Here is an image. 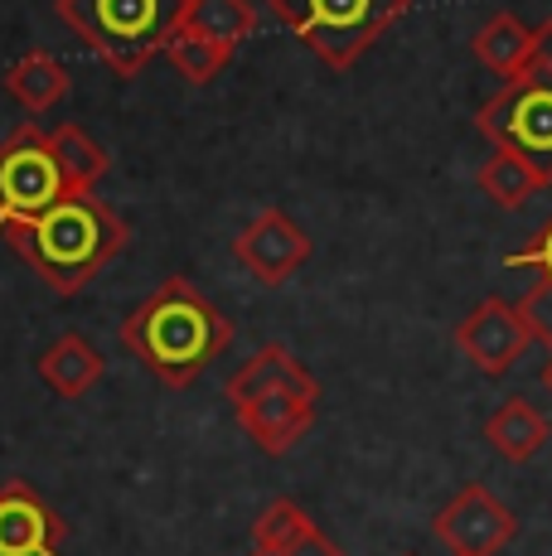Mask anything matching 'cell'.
<instances>
[{
	"instance_id": "2",
	"label": "cell",
	"mask_w": 552,
	"mask_h": 556,
	"mask_svg": "<svg viewBox=\"0 0 552 556\" xmlns=\"http://www.w3.org/2000/svg\"><path fill=\"white\" fill-rule=\"evenodd\" d=\"M126 238H131L126 218L112 203H102L92 189L63 194L39 218L5 228V242L15 248V256L54 295H78L112 256H122Z\"/></svg>"
},
{
	"instance_id": "5",
	"label": "cell",
	"mask_w": 552,
	"mask_h": 556,
	"mask_svg": "<svg viewBox=\"0 0 552 556\" xmlns=\"http://www.w3.org/2000/svg\"><path fill=\"white\" fill-rule=\"evenodd\" d=\"M412 10V0H267V15L291 29L325 68L344 73Z\"/></svg>"
},
{
	"instance_id": "21",
	"label": "cell",
	"mask_w": 552,
	"mask_h": 556,
	"mask_svg": "<svg viewBox=\"0 0 552 556\" xmlns=\"http://www.w3.org/2000/svg\"><path fill=\"white\" fill-rule=\"evenodd\" d=\"M518 315H524V325H528V334L538 339V344H548L552 349V281H538L534 291L518 301Z\"/></svg>"
},
{
	"instance_id": "19",
	"label": "cell",
	"mask_w": 552,
	"mask_h": 556,
	"mask_svg": "<svg viewBox=\"0 0 552 556\" xmlns=\"http://www.w3.org/2000/svg\"><path fill=\"white\" fill-rule=\"evenodd\" d=\"M165 59L185 83H214L218 73L228 68L233 49H223V45H214V39L195 35V29H175L170 45H165Z\"/></svg>"
},
{
	"instance_id": "12",
	"label": "cell",
	"mask_w": 552,
	"mask_h": 556,
	"mask_svg": "<svg viewBox=\"0 0 552 556\" xmlns=\"http://www.w3.org/2000/svg\"><path fill=\"white\" fill-rule=\"evenodd\" d=\"M35 372L59 392L63 402H78V397H88V392L102 382V372H108V358H102L98 349H92V339H88V334L68 329V334H59L54 344H49L45 354H39Z\"/></svg>"
},
{
	"instance_id": "25",
	"label": "cell",
	"mask_w": 552,
	"mask_h": 556,
	"mask_svg": "<svg viewBox=\"0 0 552 556\" xmlns=\"http://www.w3.org/2000/svg\"><path fill=\"white\" fill-rule=\"evenodd\" d=\"M543 388L552 392V358H548V368H543Z\"/></svg>"
},
{
	"instance_id": "22",
	"label": "cell",
	"mask_w": 552,
	"mask_h": 556,
	"mask_svg": "<svg viewBox=\"0 0 552 556\" xmlns=\"http://www.w3.org/2000/svg\"><path fill=\"white\" fill-rule=\"evenodd\" d=\"M504 266H514V271H518V266H528V271H538L543 281H552V223H548L543 232H538L534 242H528V248L509 252V256H504Z\"/></svg>"
},
{
	"instance_id": "11",
	"label": "cell",
	"mask_w": 552,
	"mask_h": 556,
	"mask_svg": "<svg viewBox=\"0 0 552 556\" xmlns=\"http://www.w3.org/2000/svg\"><path fill=\"white\" fill-rule=\"evenodd\" d=\"M63 532L68 522L25 479L0 484V556H63Z\"/></svg>"
},
{
	"instance_id": "7",
	"label": "cell",
	"mask_w": 552,
	"mask_h": 556,
	"mask_svg": "<svg viewBox=\"0 0 552 556\" xmlns=\"http://www.w3.org/2000/svg\"><path fill=\"white\" fill-rule=\"evenodd\" d=\"M480 136L494 151L518 155L552 185V83L514 78L475 112Z\"/></svg>"
},
{
	"instance_id": "10",
	"label": "cell",
	"mask_w": 552,
	"mask_h": 556,
	"mask_svg": "<svg viewBox=\"0 0 552 556\" xmlns=\"http://www.w3.org/2000/svg\"><path fill=\"white\" fill-rule=\"evenodd\" d=\"M233 256L258 276L262 286H286L305 262H311V238L305 228L281 208H262L248 228L233 238Z\"/></svg>"
},
{
	"instance_id": "8",
	"label": "cell",
	"mask_w": 552,
	"mask_h": 556,
	"mask_svg": "<svg viewBox=\"0 0 552 556\" xmlns=\"http://www.w3.org/2000/svg\"><path fill=\"white\" fill-rule=\"evenodd\" d=\"M431 532L451 556H499L514 542L518 518L494 498V489L465 484L461 494L431 518Z\"/></svg>"
},
{
	"instance_id": "1",
	"label": "cell",
	"mask_w": 552,
	"mask_h": 556,
	"mask_svg": "<svg viewBox=\"0 0 552 556\" xmlns=\"http://www.w3.org/2000/svg\"><path fill=\"white\" fill-rule=\"evenodd\" d=\"M126 354L165 388H195L214 363L228 354L233 325L228 315L199 291L189 276H165L131 315L122 319Z\"/></svg>"
},
{
	"instance_id": "23",
	"label": "cell",
	"mask_w": 552,
	"mask_h": 556,
	"mask_svg": "<svg viewBox=\"0 0 552 556\" xmlns=\"http://www.w3.org/2000/svg\"><path fill=\"white\" fill-rule=\"evenodd\" d=\"M518 78H534V83H552V20L534 25V49H528V63Z\"/></svg>"
},
{
	"instance_id": "3",
	"label": "cell",
	"mask_w": 552,
	"mask_h": 556,
	"mask_svg": "<svg viewBox=\"0 0 552 556\" xmlns=\"http://www.w3.org/2000/svg\"><path fill=\"white\" fill-rule=\"evenodd\" d=\"M321 382L286 344L258 349L228 378V406L262 455H286L315 426Z\"/></svg>"
},
{
	"instance_id": "18",
	"label": "cell",
	"mask_w": 552,
	"mask_h": 556,
	"mask_svg": "<svg viewBox=\"0 0 552 556\" xmlns=\"http://www.w3.org/2000/svg\"><path fill=\"white\" fill-rule=\"evenodd\" d=\"M54 151H59V165H63V175H68V185L73 189H92L102 175H108V151H102L98 141H92L83 126H73V122H63L54 126Z\"/></svg>"
},
{
	"instance_id": "15",
	"label": "cell",
	"mask_w": 552,
	"mask_h": 556,
	"mask_svg": "<svg viewBox=\"0 0 552 556\" xmlns=\"http://www.w3.org/2000/svg\"><path fill=\"white\" fill-rule=\"evenodd\" d=\"M471 49L490 73H499L504 83H514L528 63V49H534V29H528L518 15L499 10V15H490L480 25V35L471 39Z\"/></svg>"
},
{
	"instance_id": "26",
	"label": "cell",
	"mask_w": 552,
	"mask_h": 556,
	"mask_svg": "<svg viewBox=\"0 0 552 556\" xmlns=\"http://www.w3.org/2000/svg\"><path fill=\"white\" fill-rule=\"evenodd\" d=\"M407 556H412V552H407Z\"/></svg>"
},
{
	"instance_id": "4",
	"label": "cell",
	"mask_w": 552,
	"mask_h": 556,
	"mask_svg": "<svg viewBox=\"0 0 552 556\" xmlns=\"http://www.w3.org/2000/svg\"><path fill=\"white\" fill-rule=\"evenodd\" d=\"M59 20L116 78H136L185 20V0H59Z\"/></svg>"
},
{
	"instance_id": "6",
	"label": "cell",
	"mask_w": 552,
	"mask_h": 556,
	"mask_svg": "<svg viewBox=\"0 0 552 556\" xmlns=\"http://www.w3.org/2000/svg\"><path fill=\"white\" fill-rule=\"evenodd\" d=\"M63 194H78L68 185L54 151V136L45 126H15L0 141V232L15 223L39 218L45 208H54Z\"/></svg>"
},
{
	"instance_id": "13",
	"label": "cell",
	"mask_w": 552,
	"mask_h": 556,
	"mask_svg": "<svg viewBox=\"0 0 552 556\" xmlns=\"http://www.w3.org/2000/svg\"><path fill=\"white\" fill-rule=\"evenodd\" d=\"M0 88L10 92L29 116H45L49 106H59L68 98V68L45 49H29L0 73Z\"/></svg>"
},
{
	"instance_id": "17",
	"label": "cell",
	"mask_w": 552,
	"mask_h": 556,
	"mask_svg": "<svg viewBox=\"0 0 552 556\" xmlns=\"http://www.w3.org/2000/svg\"><path fill=\"white\" fill-rule=\"evenodd\" d=\"M480 189L490 194L499 208H518V203H528L534 194H543L548 189V179L538 175L534 165H524L518 155H509V151H494L490 160L480 165Z\"/></svg>"
},
{
	"instance_id": "16",
	"label": "cell",
	"mask_w": 552,
	"mask_h": 556,
	"mask_svg": "<svg viewBox=\"0 0 552 556\" xmlns=\"http://www.w3.org/2000/svg\"><path fill=\"white\" fill-rule=\"evenodd\" d=\"M179 29H195L223 49H238L258 29V5L252 0H185Z\"/></svg>"
},
{
	"instance_id": "9",
	"label": "cell",
	"mask_w": 552,
	"mask_h": 556,
	"mask_svg": "<svg viewBox=\"0 0 552 556\" xmlns=\"http://www.w3.org/2000/svg\"><path fill=\"white\" fill-rule=\"evenodd\" d=\"M528 344H534V334H528L518 305L499 301V295L480 301L455 325V349H461L465 363H471L480 378H504V372L528 354Z\"/></svg>"
},
{
	"instance_id": "24",
	"label": "cell",
	"mask_w": 552,
	"mask_h": 556,
	"mask_svg": "<svg viewBox=\"0 0 552 556\" xmlns=\"http://www.w3.org/2000/svg\"><path fill=\"white\" fill-rule=\"evenodd\" d=\"M248 556H344V547H339V542H330L321 528H315L311 538L291 542V547H276V552H258V547H252Z\"/></svg>"
},
{
	"instance_id": "20",
	"label": "cell",
	"mask_w": 552,
	"mask_h": 556,
	"mask_svg": "<svg viewBox=\"0 0 552 556\" xmlns=\"http://www.w3.org/2000/svg\"><path fill=\"white\" fill-rule=\"evenodd\" d=\"M311 532H315V518L296 504V498H272V504L258 513V522H252V547L276 552V547H291V542L311 538Z\"/></svg>"
},
{
	"instance_id": "14",
	"label": "cell",
	"mask_w": 552,
	"mask_h": 556,
	"mask_svg": "<svg viewBox=\"0 0 552 556\" xmlns=\"http://www.w3.org/2000/svg\"><path fill=\"white\" fill-rule=\"evenodd\" d=\"M548 435H552L548 416L524 397H509L490 421H485V441H490L494 455H504L509 465H528V459L548 445Z\"/></svg>"
}]
</instances>
